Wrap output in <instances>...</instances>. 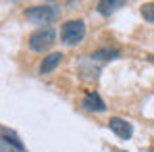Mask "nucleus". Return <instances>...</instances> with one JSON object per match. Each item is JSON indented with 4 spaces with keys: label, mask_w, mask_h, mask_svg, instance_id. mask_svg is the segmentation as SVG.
Returning a JSON list of instances; mask_svg holds the SVG:
<instances>
[{
    "label": "nucleus",
    "mask_w": 154,
    "mask_h": 152,
    "mask_svg": "<svg viewBox=\"0 0 154 152\" xmlns=\"http://www.w3.org/2000/svg\"><path fill=\"white\" fill-rule=\"evenodd\" d=\"M58 15H60V8L56 4H38L25 11V17L35 25H50L58 19Z\"/></svg>",
    "instance_id": "f257e3e1"
},
{
    "label": "nucleus",
    "mask_w": 154,
    "mask_h": 152,
    "mask_svg": "<svg viewBox=\"0 0 154 152\" xmlns=\"http://www.w3.org/2000/svg\"><path fill=\"white\" fill-rule=\"evenodd\" d=\"M56 40V31L52 27H40L29 36V48L33 52H46Z\"/></svg>",
    "instance_id": "f03ea898"
},
{
    "label": "nucleus",
    "mask_w": 154,
    "mask_h": 152,
    "mask_svg": "<svg viewBox=\"0 0 154 152\" xmlns=\"http://www.w3.org/2000/svg\"><path fill=\"white\" fill-rule=\"evenodd\" d=\"M83 38H85V23H83L81 19L67 21L65 25L60 27V40H63V44H67V46H75Z\"/></svg>",
    "instance_id": "7ed1b4c3"
},
{
    "label": "nucleus",
    "mask_w": 154,
    "mask_h": 152,
    "mask_svg": "<svg viewBox=\"0 0 154 152\" xmlns=\"http://www.w3.org/2000/svg\"><path fill=\"white\" fill-rule=\"evenodd\" d=\"M108 127H110V131H112V133H117L121 140H129V138H131V133H133L131 125H129L125 119H119V117H112V119L108 121Z\"/></svg>",
    "instance_id": "20e7f679"
},
{
    "label": "nucleus",
    "mask_w": 154,
    "mask_h": 152,
    "mask_svg": "<svg viewBox=\"0 0 154 152\" xmlns=\"http://www.w3.org/2000/svg\"><path fill=\"white\" fill-rule=\"evenodd\" d=\"M81 106H83L85 110H90V113H102V110H106L104 100L96 94V92H90V94L81 100Z\"/></svg>",
    "instance_id": "39448f33"
},
{
    "label": "nucleus",
    "mask_w": 154,
    "mask_h": 152,
    "mask_svg": "<svg viewBox=\"0 0 154 152\" xmlns=\"http://www.w3.org/2000/svg\"><path fill=\"white\" fill-rule=\"evenodd\" d=\"M60 60H63V54H60V52H52V54H48V56L42 60V65H40V75H46V73L54 71V69L60 65Z\"/></svg>",
    "instance_id": "423d86ee"
},
{
    "label": "nucleus",
    "mask_w": 154,
    "mask_h": 152,
    "mask_svg": "<svg viewBox=\"0 0 154 152\" xmlns=\"http://www.w3.org/2000/svg\"><path fill=\"white\" fill-rule=\"evenodd\" d=\"M123 6H125V0H102V2L96 4L100 15H110V13H115L117 8H123Z\"/></svg>",
    "instance_id": "0eeeda50"
},
{
    "label": "nucleus",
    "mask_w": 154,
    "mask_h": 152,
    "mask_svg": "<svg viewBox=\"0 0 154 152\" xmlns=\"http://www.w3.org/2000/svg\"><path fill=\"white\" fill-rule=\"evenodd\" d=\"M119 54L121 52L117 48H100L90 56V60H112V58H119Z\"/></svg>",
    "instance_id": "6e6552de"
},
{
    "label": "nucleus",
    "mask_w": 154,
    "mask_h": 152,
    "mask_svg": "<svg viewBox=\"0 0 154 152\" xmlns=\"http://www.w3.org/2000/svg\"><path fill=\"white\" fill-rule=\"evenodd\" d=\"M142 17H144L148 23H154V2L142 4Z\"/></svg>",
    "instance_id": "1a4fd4ad"
}]
</instances>
